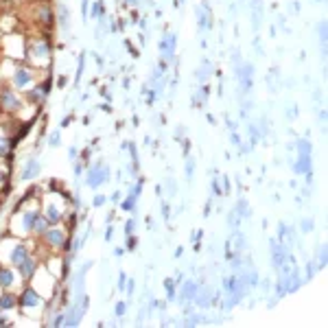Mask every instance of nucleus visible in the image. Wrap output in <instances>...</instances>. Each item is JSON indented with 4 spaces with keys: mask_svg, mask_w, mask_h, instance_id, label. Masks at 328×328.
<instances>
[{
    "mask_svg": "<svg viewBox=\"0 0 328 328\" xmlns=\"http://www.w3.org/2000/svg\"><path fill=\"white\" fill-rule=\"evenodd\" d=\"M22 107L20 99L16 96V92L11 90V88H2L0 90V110L4 112H18Z\"/></svg>",
    "mask_w": 328,
    "mask_h": 328,
    "instance_id": "nucleus-1",
    "label": "nucleus"
},
{
    "mask_svg": "<svg viewBox=\"0 0 328 328\" xmlns=\"http://www.w3.org/2000/svg\"><path fill=\"white\" fill-rule=\"evenodd\" d=\"M107 173H110V171L103 164L90 166V169H88V186H90V188H96V186H101L103 182H107V179H110Z\"/></svg>",
    "mask_w": 328,
    "mask_h": 328,
    "instance_id": "nucleus-2",
    "label": "nucleus"
},
{
    "mask_svg": "<svg viewBox=\"0 0 328 328\" xmlns=\"http://www.w3.org/2000/svg\"><path fill=\"white\" fill-rule=\"evenodd\" d=\"M269 245H271V247H269V249H271V263H273V267L278 269L289 258V245H285V243L278 241V239H271Z\"/></svg>",
    "mask_w": 328,
    "mask_h": 328,
    "instance_id": "nucleus-3",
    "label": "nucleus"
},
{
    "mask_svg": "<svg viewBox=\"0 0 328 328\" xmlns=\"http://www.w3.org/2000/svg\"><path fill=\"white\" fill-rule=\"evenodd\" d=\"M42 237H44V241H46L51 247H63V243H66V232L60 230V228H53V226L48 228Z\"/></svg>",
    "mask_w": 328,
    "mask_h": 328,
    "instance_id": "nucleus-4",
    "label": "nucleus"
},
{
    "mask_svg": "<svg viewBox=\"0 0 328 328\" xmlns=\"http://www.w3.org/2000/svg\"><path fill=\"white\" fill-rule=\"evenodd\" d=\"M18 304L24 306V308H35V306L42 304V298H40V293H37L35 289H24L22 296L18 298Z\"/></svg>",
    "mask_w": 328,
    "mask_h": 328,
    "instance_id": "nucleus-5",
    "label": "nucleus"
},
{
    "mask_svg": "<svg viewBox=\"0 0 328 328\" xmlns=\"http://www.w3.org/2000/svg\"><path fill=\"white\" fill-rule=\"evenodd\" d=\"M18 271H20V276H22V278H27V280H29V278L35 276V271H37V261H35V258L29 256L27 261H22L20 265H18Z\"/></svg>",
    "mask_w": 328,
    "mask_h": 328,
    "instance_id": "nucleus-6",
    "label": "nucleus"
},
{
    "mask_svg": "<svg viewBox=\"0 0 328 328\" xmlns=\"http://www.w3.org/2000/svg\"><path fill=\"white\" fill-rule=\"evenodd\" d=\"M29 258V249H27V245H22V243H18L16 247L11 249V256H9V261H11V265H20L22 261H27Z\"/></svg>",
    "mask_w": 328,
    "mask_h": 328,
    "instance_id": "nucleus-7",
    "label": "nucleus"
},
{
    "mask_svg": "<svg viewBox=\"0 0 328 328\" xmlns=\"http://www.w3.org/2000/svg\"><path fill=\"white\" fill-rule=\"evenodd\" d=\"M37 22H42L44 27H53L55 16H53V11H51V7H48V4H42V7L37 9Z\"/></svg>",
    "mask_w": 328,
    "mask_h": 328,
    "instance_id": "nucleus-8",
    "label": "nucleus"
},
{
    "mask_svg": "<svg viewBox=\"0 0 328 328\" xmlns=\"http://www.w3.org/2000/svg\"><path fill=\"white\" fill-rule=\"evenodd\" d=\"M193 302H197L199 306L208 308L210 304H212V291H210L208 287H202V291L197 289V296H195V300H193Z\"/></svg>",
    "mask_w": 328,
    "mask_h": 328,
    "instance_id": "nucleus-9",
    "label": "nucleus"
},
{
    "mask_svg": "<svg viewBox=\"0 0 328 328\" xmlns=\"http://www.w3.org/2000/svg\"><path fill=\"white\" fill-rule=\"evenodd\" d=\"M31 53L37 57H48V53H51V44L46 40H35L31 46Z\"/></svg>",
    "mask_w": 328,
    "mask_h": 328,
    "instance_id": "nucleus-10",
    "label": "nucleus"
},
{
    "mask_svg": "<svg viewBox=\"0 0 328 328\" xmlns=\"http://www.w3.org/2000/svg\"><path fill=\"white\" fill-rule=\"evenodd\" d=\"M296 173H311V153H300V155H298Z\"/></svg>",
    "mask_w": 328,
    "mask_h": 328,
    "instance_id": "nucleus-11",
    "label": "nucleus"
},
{
    "mask_svg": "<svg viewBox=\"0 0 328 328\" xmlns=\"http://www.w3.org/2000/svg\"><path fill=\"white\" fill-rule=\"evenodd\" d=\"M197 285H195L193 280H188L186 285L182 287V293H179V298H182L184 302H190V300H195V296H197Z\"/></svg>",
    "mask_w": 328,
    "mask_h": 328,
    "instance_id": "nucleus-12",
    "label": "nucleus"
},
{
    "mask_svg": "<svg viewBox=\"0 0 328 328\" xmlns=\"http://www.w3.org/2000/svg\"><path fill=\"white\" fill-rule=\"evenodd\" d=\"M46 94H48V83H44V86H40V88H35V90L29 92V99L35 103V105H40V103L46 99Z\"/></svg>",
    "mask_w": 328,
    "mask_h": 328,
    "instance_id": "nucleus-13",
    "label": "nucleus"
},
{
    "mask_svg": "<svg viewBox=\"0 0 328 328\" xmlns=\"http://www.w3.org/2000/svg\"><path fill=\"white\" fill-rule=\"evenodd\" d=\"M29 81H31V72H29L27 68H18L16 75H13V83H16L18 88H24V86H29Z\"/></svg>",
    "mask_w": 328,
    "mask_h": 328,
    "instance_id": "nucleus-14",
    "label": "nucleus"
},
{
    "mask_svg": "<svg viewBox=\"0 0 328 328\" xmlns=\"http://www.w3.org/2000/svg\"><path fill=\"white\" fill-rule=\"evenodd\" d=\"M241 86L243 90H252V66L249 63H243L241 66Z\"/></svg>",
    "mask_w": 328,
    "mask_h": 328,
    "instance_id": "nucleus-15",
    "label": "nucleus"
},
{
    "mask_svg": "<svg viewBox=\"0 0 328 328\" xmlns=\"http://www.w3.org/2000/svg\"><path fill=\"white\" fill-rule=\"evenodd\" d=\"M37 173H40V162H37V160H29L24 171H22V179H31V178H35Z\"/></svg>",
    "mask_w": 328,
    "mask_h": 328,
    "instance_id": "nucleus-16",
    "label": "nucleus"
},
{
    "mask_svg": "<svg viewBox=\"0 0 328 328\" xmlns=\"http://www.w3.org/2000/svg\"><path fill=\"white\" fill-rule=\"evenodd\" d=\"M37 217H40V210H29V212H24V217H22V228L27 230V232H31V228H33V223H35Z\"/></svg>",
    "mask_w": 328,
    "mask_h": 328,
    "instance_id": "nucleus-17",
    "label": "nucleus"
},
{
    "mask_svg": "<svg viewBox=\"0 0 328 328\" xmlns=\"http://www.w3.org/2000/svg\"><path fill=\"white\" fill-rule=\"evenodd\" d=\"M18 304V296H11V293H2L0 296V311H9Z\"/></svg>",
    "mask_w": 328,
    "mask_h": 328,
    "instance_id": "nucleus-18",
    "label": "nucleus"
},
{
    "mask_svg": "<svg viewBox=\"0 0 328 328\" xmlns=\"http://www.w3.org/2000/svg\"><path fill=\"white\" fill-rule=\"evenodd\" d=\"M48 228H51V221H48V219H46V217H42V214H40V217H37V219H35V223H33L31 232H35V234H40V237H42V234H44V232H46V230H48Z\"/></svg>",
    "mask_w": 328,
    "mask_h": 328,
    "instance_id": "nucleus-19",
    "label": "nucleus"
},
{
    "mask_svg": "<svg viewBox=\"0 0 328 328\" xmlns=\"http://www.w3.org/2000/svg\"><path fill=\"white\" fill-rule=\"evenodd\" d=\"M44 217H46L48 221H51V226H53V223H57L61 219V210L57 208L55 204H48L46 206V214H44Z\"/></svg>",
    "mask_w": 328,
    "mask_h": 328,
    "instance_id": "nucleus-20",
    "label": "nucleus"
},
{
    "mask_svg": "<svg viewBox=\"0 0 328 328\" xmlns=\"http://www.w3.org/2000/svg\"><path fill=\"white\" fill-rule=\"evenodd\" d=\"M11 285H13V271L7 267H0V287L9 289Z\"/></svg>",
    "mask_w": 328,
    "mask_h": 328,
    "instance_id": "nucleus-21",
    "label": "nucleus"
},
{
    "mask_svg": "<svg viewBox=\"0 0 328 328\" xmlns=\"http://www.w3.org/2000/svg\"><path fill=\"white\" fill-rule=\"evenodd\" d=\"M234 212H237L241 219H249V217H252V210H249V204L245 202V199H239L237 210H234Z\"/></svg>",
    "mask_w": 328,
    "mask_h": 328,
    "instance_id": "nucleus-22",
    "label": "nucleus"
},
{
    "mask_svg": "<svg viewBox=\"0 0 328 328\" xmlns=\"http://www.w3.org/2000/svg\"><path fill=\"white\" fill-rule=\"evenodd\" d=\"M173 48H175V35H166L164 40H162V51H164V55L171 57V55H173V53H171Z\"/></svg>",
    "mask_w": 328,
    "mask_h": 328,
    "instance_id": "nucleus-23",
    "label": "nucleus"
},
{
    "mask_svg": "<svg viewBox=\"0 0 328 328\" xmlns=\"http://www.w3.org/2000/svg\"><path fill=\"white\" fill-rule=\"evenodd\" d=\"M315 263H317V267H326V263H328V254H326V245H320L317 247V258H315Z\"/></svg>",
    "mask_w": 328,
    "mask_h": 328,
    "instance_id": "nucleus-24",
    "label": "nucleus"
},
{
    "mask_svg": "<svg viewBox=\"0 0 328 328\" xmlns=\"http://www.w3.org/2000/svg\"><path fill=\"white\" fill-rule=\"evenodd\" d=\"M313 228H315V221H313V219H302V221H300V230H302V232H304V234H308V232H313Z\"/></svg>",
    "mask_w": 328,
    "mask_h": 328,
    "instance_id": "nucleus-25",
    "label": "nucleus"
},
{
    "mask_svg": "<svg viewBox=\"0 0 328 328\" xmlns=\"http://www.w3.org/2000/svg\"><path fill=\"white\" fill-rule=\"evenodd\" d=\"M239 221H241V217H239L234 210H230V212H228V223H230V228L237 230V228H239Z\"/></svg>",
    "mask_w": 328,
    "mask_h": 328,
    "instance_id": "nucleus-26",
    "label": "nucleus"
},
{
    "mask_svg": "<svg viewBox=\"0 0 328 328\" xmlns=\"http://www.w3.org/2000/svg\"><path fill=\"white\" fill-rule=\"evenodd\" d=\"M9 149H11V140L0 138V158H4V155L9 153Z\"/></svg>",
    "mask_w": 328,
    "mask_h": 328,
    "instance_id": "nucleus-27",
    "label": "nucleus"
},
{
    "mask_svg": "<svg viewBox=\"0 0 328 328\" xmlns=\"http://www.w3.org/2000/svg\"><path fill=\"white\" fill-rule=\"evenodd\" d=\"M317 269H320V267L315 265V261L306 263V280H313V276H315V273H317Z\"/></svg>",
    "mask_w": 328,
    "mask_h": 328,
    "instance_id": "nucleus-28",
    "label": "nucleus"
},
{
    "mask_svg": "<svg viewBox=\"0 0 328 328\" xmlns=\"http://www.w3.org/2000/svg\"><path fill=\"white\" fill-rule=\"evenodd\" d=\"M210 72H212V66H210V63H208V61H206V63H204V66H202V72H197V79H199V81H204V79H206V77H208V75H210Z\"/></svg>",
    "mask_w": 328,
    "mask_h": 328,
    "instance_id": "nucleus-29",
    "label": "nucleus"
},
{
    "mask_svg": "<svg viewBox=\"0 0 328 328\" xmlns=\"http://www.w3.org/2000/svg\"><path fill=\"white\" fill-rule=\"evenodd\" d=\"M120 208L127 210V212H131V210L136 208V197H131V195H129V197H127L125 202H123V206H120Z\"/></svg>",
    "mask_w": 328,
    "mask_h": 328,
    "instance_id": "nucleus-30",
    "label": "nucleus"
},
{
    "mask_svg": "<svg viewBox=\"0 0 328 328\" xmlns=\"http://www.w3.org/2000/svg\"><path fill=\"white\" fill-rule=\"evenodd\" d=\"M173 282H175V280H171V278L164 282V287H166V293H169V300H173V298H175V285H173Z\"/></svg>",
    "mask_w": 328,
    "mask_h": 328,
    "instance_id": "nucleus-31",
    "label": "nucleus"
},
{
    "mask_svg": "<svg viewBox=\"0 0 328 328\" xmlns=\"http://www.w3.org/2000/svg\"><path fill=\"white\" fill-rule=\"evenodd\" d=\"M125 311H127V304H125V302H119V304H116V308H114L116 317H123V315H125Z\"/></svg>",
    "mask_w": 328,
    "mask_h": 328,
    "instance_id": "nucleus-32",
    "label": "nucleus"
},
{
    "mask_svg": "<svg viewBox=\"0 0 328 328\" xmlns=\"http://www.w3.org/2000/svg\"><path fill=\"white\" fill-rule=\"evenodd\" d=\"M186 173H188L186 178L193 179V173H195V162H193V160H188V162H186Z\"/></svg>",
    "mask_w": 328,
    "mask_h": 328,
    "instance_id": "nucleus-33",
    "label": "nucleus"
},
{
    "mask_svg": "<svg viewBox=\"0 0 328 328\" xmlns=\"http://www.w3.org/2000/svg\"><path fill=\"white\" fill-rule=\"evenodd\" d=\"M63 322H66V313H60V315L53 320V326H63Z\"/></svg>",
    "mask_w": 328,
    "mask_h": 328,
    "instance_id": "nucleus-34",
    "label": "nucleus"
},
{
    "mask_svg": "<svg viewBox=\"0 0 328 328\" xmlns=\"http://www.w3.org/2000/svg\"><path fill=\"white\" fill-rule=\"evenodd\" d=\"M320 40H322V44H326V24L324 22L320 24Z\"/></svg>",
    "mask_w": 328,
    "mask_h": 328,
    "instance_id": "nucleus-35",
    "label": "nucleus"
},
{
    "mask_svg": "<svg viewBox=\"0 0 328 328\" xmlns=\"http://www.w3.org/2000/svg\"><path fill=\"white\" fill-rule=\"evenodd\" d=\"M134 226H136V221H134V219H129V221H127V226H125V232L131 234V232H134Z\"/></svg>",
    "mask_w": 328,
    "mask_h": 328,
    "instance_id": "nucleus-36",
    "label": "nucleus"
},
{
    "mask_svg": "<svg viewBox=\"0 0 328 328\" xmlns=\"http://www.w3.org/2000/svg\"><path fill=\"white\" fill-rule=\"evenodd\" d=\"M125 285H127V276H125V273H120V276H119V289H125Z\"/></svg>",
    "mask_w": 328,
    "mask_h": 328,
    "instance_id": "nucleus-37",
    "label": "nucleus"
},
{
    "mask_svg": "<svg viewBox=\"0 0 328 328\" xmlns=\"http://www.w3.org/2000/svg\"><path fill=\"white\" fill-rule=\"evenodd\" d=\"M105 204V197H103V195H96L94 197V206H103Z\"/></svg>",
    "mask_w": 328,
    "mask_h": 328,
    "instance_id": "nucleus-38",
    "label": "nucleus"
},
{
    "mask_svg": "<svg viewBox=\"0 0 328 328\" xmlns=\"http://www.w3.org/2000/svg\"><path fill=\"white\" fill-rule=\"evenodd\" d=\"M51 145H60V134H55V136H53V140H51Z\"/></svg>",
    "mask_w": 328,
    "mask_h": 328,
    "instance_id": "nucleus-39",
    "label": "nucleus"
},
{
    "mask_svg": "<svg viewBox=\"0 0 328 328\" xmlns=\"http://www.w3.org/2000/svg\"><path fill=\"white\" fill-rule=\"evenodd\" d=\"M127 247L134 249V247H136V239H129V241H127Z\"/></svg>",
    "mask_w": 328,
    "mask_h": 328,
    "instance_id": "nucleus-40",
    "label": "nucleus"
},
{
    "mask_svg": "<svg viewBox=\"0 0 328 328\" xmlns=\"http://www.w3.org/2000/svg\"><path fill=\"white\" fill-rule=\"evenodd\" d=\"M2 179H4V171H0V182H2Z\"/></svg>",
    "mask_w": 328,
    "mask_h": 328,
    "instance_id": "nucleus-41",
    "label": "nucleus"
}]
</instances>
